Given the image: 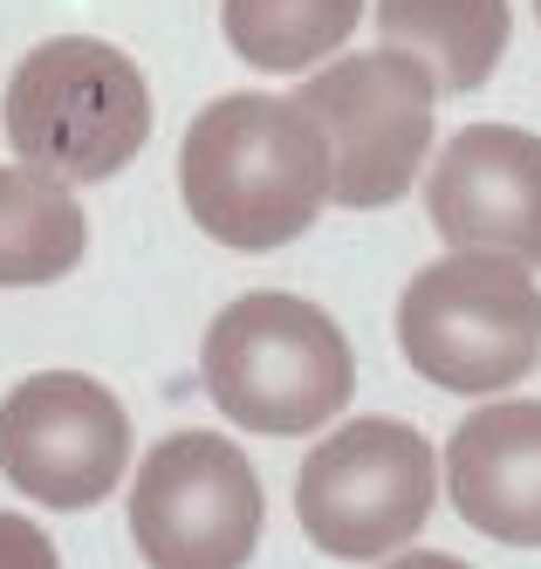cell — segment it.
Here are the masks:
<instances>
[{"label": "cell", "instance_id": "8", "mask_svg": "<svg viewBox=\"0 0 541 569\" xmlns=\"http://www.w3.org/2000/svg\"><path fill=\"white\" fill-rule=\"evenodd\" d=\"M131 412L82 371H34L0 398V473L21 501L82 515L131 473Z\"/></svg>", "mask_w": 541, "mask_h": 569}, {"label": "cell", "instance_id": "10", "mask_svg": "<svg viewBox=\"0 0 541 569\" xmlns=\"http://www.w3.org/2000/svg\"><path fill=\"white\" fill-rule=\"evenodd\" d=\"M445 501L473 536L541 549V398H493L445 439Z\"/></svg>", "mask_w": 541, "mask_h": 569}, {"label": "cell", "instance_id": "6", "mask_svg": "<svg viewBox=\"0 0 541 569\" xmlns=\"http://www.w3.org/2000/svg\"><path fill=\"white\" fill-rule=\"evenodd\" d=\"M329 144V199L350 213H378L411 192L432 158V76L398 49H363L315 69L295 90Z\"/></svg>", "mask_w": 541, "mask_h": 569}, {"label": "cell", "instance_id": "3", "mask_svg": "<svg viewBox=\"0 0 541 569\" xmlns=\"http://www.w3.org/2000/svg\"><path fill=\"white\" fill-rule=\"evenodd\" d=\"M0 124L21 166L62 186L117 179L151 138V90L138 62L97 34H56L21 56L0 97Z\"/></svg>", "mask_w": 541, "mask_h": 569}, {"label": "cell", "instance_id": "7", "mask_svg": "<svg viewBox=\"0 0 541 569\" xmlns=\"http://www.w3.org/2000/svg\"><path fill=\"white\" fill-rule=\"evenodd\" d=\"M261 521V473L220 432H164L131 480V542L151 569H247Z\"/></svg>", "mask_w": 541, "mask_h": 569}, {"label": "cell", "instance_id": "14", "mask_svg": "<svg viewBox=\"0 0 541 569\" xmlns=\"http://www.w3.org/2000/svg\"><path fill=\"white\" fill-rule=\"evenodd\" d=\"M0 569H62V556H56V542H49V528L0 508Z\"/></svg>", "mask_w": 541, "mask_h": 569}, {"label": "cell", "instance_id": "2", "mask_svg": "<svg viewBox=\"0 0 541 569\" xmlns=\"http://www.w3.org/2000/svg\"><path fill=\"white\" fill-rule=\"evenodd\" d=\"M199 385L240 432L309 439L350 405L357 350L329 309L281 289H254L213 316L199 343Z\"/></svg>", "mask_w": 541, "mask_h": 569}, {"label": "cell", "instance_id": "11", "mask_svg": "<svg viewBox=\"0 0 541 569\" xmlns=\"http://www.w3.org/2000/svg\"><path fill=\"white\" fill-rule=\"evenodd\" d=\"M370 14H378L384 49L419 62L445 97L480 90L514 34L508 0H378Z\"/></svg>", "mask_w": 541, "mask_h": 569}, {"label": "cell", "instance_id": "12", "mask_svg": "<svg viewBox=\"0 0 541 569\" xmlns=\"http://www.w3.org/2000/svg\"><path fill=\"white\" fill-rule=\"evenodd\" d=\"M82 248H90V220L76 192L34 166H0V289L62 281Z\"/></svg>", "mask_w": 541, "mask_h": 569}, {"label": "cell", "instance_id": "5", "mask_svg": "<svg viewBox=\"0 0 541 569\" xmlns=\"http://www.w3.org/2000/svg\"><path fill=\"white\" fill-rule=\"evenodd\" d=\"M439 508V453L404 419H350L309 446L295 480L302 536L337 562H384L419 542Z\"/></svg>", "mask_w": 541, "mask_h": 569}, {"label": "cell", "instance_id": "1", "mask_svg": "<svg viewBox=\"0 0 541 569\" xmlns=\"http://www.w3.org/2000/svg\"><path fill=\"white\" fill-rule=\"evenodd\" d=\"M179 192L220 248L274 254L329 207V144L295 97L240 90L192 117L179 144Z\"/></svg>", "mask_w": 541, "mask_h": 569}, {"label": "cell", "instance_id": "13", "mask_svg": "<svg viewBox=\"0 0 541 569\" xmlns=\"http://www.w3.org/2000/svg\"><path fill=\"white\" fill-rule=\"evenodd\" d=\"M357 21L363 0H227L220 8L227 49L268 76H302L329 62L357 34Z\"/></svg>", "mask_w": 541, "mask_h": 569}, {"label": "cell", "instance_id": "15", "mask_svg": "<svg viewBox=\"0 0 541 569\" xmlns=\"http://www.w3.org/2000/svg\"><path fill=\"white\" fill-rule=\"evenodd\" d=\"M378 569H467L460 556H439V549H398V556H384Z\"/></svg>", "mask_w": 541, "mask_h": 569}, {"label": "cell", "instance_id": "16", "mask_svg": "<svg viewBox=\"0 0 541 569\" xmlns=\"http://www.w3.org/2000/svg\"><path fill=\"white\" fill-rule=\"evenodd\" d=\"M534 14H541V0H534Z\"/></svg>", "mask_w": 541, "mask_h": 569}, {"label": "cell", "instance_id": "4", "mask_svg": "<svg viewBox=\"0 0 541 569\" xmlns=\"http://www.w3.org/2000/svg\"><path fill=\"white\" fill-rule=\"evenodd\" d=\"M398 350L452 398H501L541 363V289L508 254L452 248L404 281Z\"/></svg>", "mask_w": 541, "mask_h": 569}, {"label": "cell", "instance_id": "9", "mask_svg": "<svg viewBox=\"0 0 541 569\" xmlns=\"http://www.w3.org/2000/svg\"><path fill=\"white\" fill-rule=\"evenodd\" d=\"M425 213L445 248L541 268V138L514 124H467L425 172Z\"/></svg>", "mask_w": 541, "mask_h": 569}]
</instances>
